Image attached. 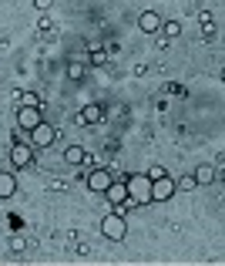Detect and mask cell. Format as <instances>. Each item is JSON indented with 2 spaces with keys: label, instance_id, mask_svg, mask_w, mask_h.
<instances>
[{
  "label": "cell",
  "instance_id": "14",
  "mask_svg": "<svg viewBox=\"0 0 225 266\" xmlns=\"http://www.w3.org/2000/svg\"><path fill=\"white\" fill-rule=\"evenodd\" d=\"M192 175H195V182H198V186H212V182H215V169H212L209 162H205V165H198Z\"/></svg>",
  "mask_w": 225,
  "mask_h": 266
},
{
  "label": "cell",
  "instance_id": "18",
  "mask_svg": "<svg viewBox=\"0 0 225 266\" xmlns=\"http://www.w3.org/2000/svg\"><path fill=\"white\" fill-rule=\"evenodd\" d=\"M192 189H198V182H195V175H182L175 182V192H192Z\"/></svg>",
  "mask_w": 225,
  "mask_h": 266
},
{
  "label": "cell",
  "instance_id": "20",
  "mask_svg": "<svg viewBox=\"0 0 225 266\" xmlns=\"http://www.w3.org/2000/svg\"><path fill=\"white\" fill-rule=\"evenodd\" d=\"M67 78L81 81V78H84V64H81V61H71V64H67Z\"/></svg>",
  "mask_w": 225,
  "mask_h": 266
},
{
  "label": "cell",
  "instance_id": "2",
  "mask_svg": "<svg viewBox=\"0 0 225 266\" xmlns=\"http://www.w3.org/2000/svg\"><path fill=\"white\" fill-rule=\"evenodd\" d=\"M124 206H111V209L105 212V219H101V233H105V239L111 242H124V236H128V219H124Z\"/></svg>",
  "mask_w": 225,
  "mask_h": 266
},
{
  "label": "cell",
  "instance_id": "19",
  "mask_svg": "<svg viewBox=\"0 0 225 266\" xmlns=\"http://www.w3.org/2000/svg\"><path fill=\"white\" fill-rule=\"evenodd\" d=\"M47 189L51 192H67V189H71V182H67V179H47Z\"/></svg>",
  "mask_w": 225,
  "mask_h": 266
},
{
  "label": "cell",
  "instance_id": "21",
  "mask_svg": "<svg viewBox=\"0 0 225 266\" xmlns=\"http://www.w3.org/2000/svg\"><path fill=\"white\" fill-rule=\"evenodd\" d=\"M37 31L40 34H54V20H51V17H40V20H37Z\"/></svg>",
  "mask_w": 225,
  "mask_h": 266
},
{
  "label": "cell",
  "instance_id": "1",
  "mask_svg": "<svg viewBox=\"0 0 225 266\" xmlns=\"http://www.w3.org/2000/svg\"><path fill=\"white\" fill-rule=\"evenodd\" d=\"M124 186H128V209H135V206H152V179L145 172L124 175Z\"/></svg>",
  "mask_w": 225,
  "mask_h": 266
},
{
  "label": "cell",
  "instance_id": "23",
  "mask_svg": "<svg viewBox=\"0 0 225 266\" xmlns=\"http://www.w3.org/2000/svg\"><path fill=\"white\" fill-rule=\"evenodd\" d=\"M34 7H37V10H40V14H47V10H51V7H54V0H34Z\"/></svg>",
  "mask_w": 225,
  "mask_h": 266
},
{
  "label": "cell",
  "instance_id": "12",
  "mask_svg": "<svg viewBox=\"0 0 225 266\" xmlns=\"http://www.w3.org/2000/svg\"><path fill=\"white\" fill-rule=\"evenodd\" d=\"M14 192H17V175L0 169V199H10Z\"/></svg>",
  "mask_w": 225,
  "mask_h": 266
},
{
  "label": "cell",
  "instance_id": "22",
  "mask_svg": "<svg viewBox=\"0 0 225 266\" xmlns=\"http://www.w3.org/2000/svg\"><path fill=\"white\" fill-rule=\"evenodd\" d=\"M145 175H148V179H158V175H168V172H165V165H152Z\"/></svg>",
  "mask_w": 225,
  "mask_h": 266
},
{
  "label": "cell",
  "instance_id": "16",
  "mask_svg": "<svg viewBox=\"0 0 225 266\" xmlns=\"http://www.w3.org/2000/svg\"><path fill=\"white\" fill-rule=\"evenodd\" d=\"M17 105H27V108H44V101H40V95H34V91H20V95H17Z\"/></svg>",
  "mask_w": 225,
  "mask_h": 266
},
{
  "label": "cell",
  "instance_id": "5",
  "mask_svg": "<svg viewBox=\"0 0 225 266\" xmlns=\"http://www.w3.org/2000/svg\"><path fill=\"white\" fill-rule=\"evenodd\" d=\"M10 162H14V169H27V165H34V145L27 142V138L10 142Z\"/></svg>",
  "mask_w": 225,
  "mask_h": 266
},
{
  "label": "cell",
  "instance_id": "3",
  "mask_svg": "<svg viewBox=\"0 0 225 266\" xmlns=\"http://www.w3.org/2000/svg\"><path fill=\"white\" fill-rule=\"evenodd\" d=\"M101 195H105L108 209H111V206H124V209H128V186H124V175H114L111 186H108Z\"/></svg>",
  "mask_w": 225,
  "mask_h": 266
},
{
  "label": "cell",
  "instance_id": "17",
  "mask_svg": "<svg viewBox=\"0 0 225 266\" xmlns=\"http://www.w3.org/2000/svg\"><path fill=\"white\" fill-rule=\"evenodd\" d=\"M108 57H111V54H108L105 48H91V57H88V61H91V68H101V64H108Z\"/></svg>",
  "mask_w": 225,
  "mask_h": 266
},
{
  "label": "cell",
  "instance_id": "25",
  "mask_svg": "<svg viewBox=\"0 0 225 266\" xmlns=\"http://www.w3.org/2000/svg\"><path fill=\"white\" fill-rule=\"evenodd\" d=\"M155 48H158V51H165V48H168V37H161V34H155Z\"/></svg>",
  "mask_w": 225,
  "mask_h": 266
},
{
  "label": "cell",
  "instance_id": "11",
  "mask_svg": "<svg viewBox=\"0 0 225 266\" xmlns=\"http://www.w3.org/2000/svg\"><path fill=\"white\" fill-rule=\"evenodd\" d=\"M84 159H88V152H84L81 145H67V148H64V165L81 169V165H84Z\"/></svg>",
  "mask_w": 225,
  "mask_h": 266
},
{
  "label": "cell",
  "instance_id": "10",
  "mask_svg": "<svg viewBox=\"0 0 225 266\" xmlns=\"http://www.w3.org/2000/svg\"><path fill=\"white\" fill-rule=\"evenodd\" d=\"M81 121H84V125H97V121H105V105H97V101L84 105V108H81Z\"/></svg>",
  "mask_w": 225,
  "mask_h": 266
},
{
  "label": "cell",
  "instance_id": "7",
  "mask_svg": "<svg viewBox=\"0 0 225 266\" xmlns=\"http://www.w3.org/2000/svg\"><path fill=\"white\" fill-rule=\"evenodd\" d=\"M111 179H114V175L105 169V165H94V169H91L88 175H84V186H88L91 192H105V189L111 186Z\"/></svg>",
  "mask_w": 225,
  "mask_h": 266
},
{
  "label": "cell",
  "instance_id": "4",
  "mask_svg": "<svg viewBox=\"0 0 225 266\" xmlns=\"http://www.w3.org/2000/svg\"><path fill=\"white\" fill-rule=\"evenodd\" d=\"M54 138H57V128H54V125H47V121H40L37 128L27 131V142H31L34 148H51V145H54Z\"/></svg>",
  "mask_w": 225,
  "mask_h": 266
},
{
  "label": "cell",
  "instance_id": "13",
  "mask_svg": "<svg viewBox=\"0 0 225 266\" xmlns=\"http://www.w3.org/2000/svg\"><path fill=\"white\" fill-rule=\"evenodd\" d=\"M182 31H185V27H182V20H161V37H168V40H178L182 37Z\"/></svg>",
  "mask_w": 225,
  "mask_h": 266
},
{
  "label": "cell",
  "instance_id": "8",
  "mask_svg": "<svg viewBox=\"0 0 225 266\" xmlns=\"http://www.w3.org/2000/svg\"><path fill=\"white\" fill-rule=\"evenodd\" d=\"M171 195H175V179H168V175L152 179V202H168Z\"/></svg>",
  "mask_w": 225,
  "mask_h": 266
},
{
  "label": "cell",
  "instance_id": "6",
  "mask_svg": "<svg viewBox=\"0 0 225 266\" xmlns=\"http://www.w3.org/2000/svg\"><path fill=\"white\" fill-rule=\"evenodd\" d=\"M40 121H44V108H27V105H20L17 108V128L24 131H31V128H37Z\"/></svg>",
  "mask_w": 225,
  "mask_h": 266
},
{
  "label": "cell",
  "instance_id": "24",
  "mask_svg": "<svg viewBox=\"0 0 225 266\" xmlns=\"http://www.w3.org/2000/svg\"><path fill=\"white\" fill-rule=\"evenodd\" d=\"M24 250H27L24 239H10V253H24Z\"/></svg>",
  "mask_w": 225,
  "mask_h": 266
},
{
  "label": "cell",
  "instance_id": "9",
  "mask_svg": "<svg viewBox=\"0 0 225 266\" xmlns=\"http://www.w3.org/2000/svg\"><path fill=\"white\" fill-rule=\"evenodd\" d=\"M138 27H141L145 34H158V31H161L158 10H141V14H138Z\"/></svg>",
  "mask_w": 225,
  "mask_h": 266
},
{
  "label": "cell",
  "instance_id": "15",
  "mask_svg": "<svg viewBox=\"0 0 225 266\" xmlns=\"http://www.w3.org/2000/svg\"><path fill=\"white\" fill-rule=\"evenodd\" d=\"M198 20H202V37H205V40H212V37H215V17H212L209 10H202V14H198Z\"/></svg>",
  "mask_w": 225,
  "mask_h": 266
}]
</instances>
